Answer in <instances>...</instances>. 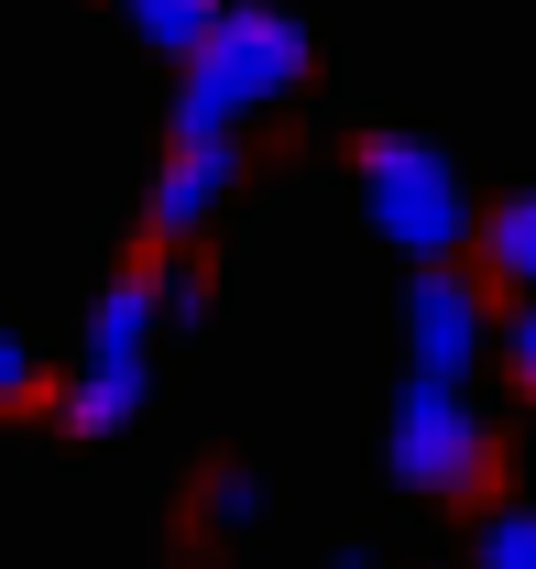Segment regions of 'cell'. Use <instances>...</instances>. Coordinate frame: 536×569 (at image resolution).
Wrapping results in <instances>:
<instances>
[{"mask_svg":"<svg viewBox=\"0 0 536 569\" xmlns=\"http://www.w3.org/2000/svg\"><path fill=\"white\" fill-rule=\"evenodd\" d=\"M307 77V33L285 11H219L198 44H187V88H176V132H230L274 110L285 88Z\"/></svg>","mask_w":536,"mask_h":569,"instance_id":"6da1fadb","label":"cell"},{"mask_svg":"<svg viewBox=\"0 0 536 569\" xmlns=\"http://www.w3.org/2000/svg\"><path fill=\"white\" fill-rule=\"evenodd\" d=\"M361 209H373V230H384L395 252H427V263L470 230L449 153H427V142H405V132H373V142H361Z\"/></svg>","mask_w":536,"mask_h":569,"instance_id":"7a4b0ae2","label":"cell"},{"mask_svg":"<svg viewBox=\"0 0 536 569\" xmlns=\"http://www.w3.org/2000/svg\"><path fill=\"white\" fill-rule=\"evenodd\" d=\"M153 318H165V284L153 274H121L99 296V318H88V372H77V395H67L77 438L132 427V406H142V329H153Z\"/></svg>","mask_w":536,"mask_h":569,"instance_id":"3957f363","label":"cell"},{"mask_svg":"<svg viewBox=\"0 0 536 569\" xmlns=\"http://www.w3.org/2000/svg\"><path fill=\"white\" fill-rule=\"evenodd\" d=\"M493 471V427L470 417L460 383H438V372H416L395 406V482H416V493H470Z\"/></svg>","mask_w":536,"mask_h":569,"instance_id":"277c9868","label":"cell"},{"mask_svg":"<svg viewBox=\"0 0 536 569\" xmlns=\"http://www.w3.org/2000/svg\"><path fill=\"white\" fill-rule=\"evenodd\" d=\"M405 340H416V372L460 383L470 361H482V284H460V274H416V296H405Z\"/></svg>","mask_w":536,"mask_h":569,"instance_id":"5b68a950","label":"cell"},{"mask_svg":"<svg viewBox=\"0 0 536 569\" xmlns=\"http://www.w3.org/2000/svg\"><path fill=\"white\" fill-rule=\"evenodd\" d=\"M230 198V132H176L165 176H153V230H198Z\"/></svg>","mask_w":536,"mask_h":569,"instance_id":"8992f818","label":"cell"},{"mask_svg":"<svg viewBox=\"0 0 536 569\" xmlns=\"http://www.w3.org/2000/svg\"><path fill=\"white\" fill-rule=\"evenodd\" d=\"M482 263H493L504 284H526V296H536V198H504V209H493V230H482Z\"/></svg>","mask_w":536,"mask_h":569,"instance_id":"52a82bcc","label":"cell"},{"mask_svg":"<svg viewBox=\"0 0 536 569\" xmlns=\"http://www.w3.org/2000/svg\"><path fill=\"white\" fill-rule=\"evenodd\" d=\"M121 11H132V33H142V44L187 56V44H198V33L219 22V11H230V0H121Z\"/></svg>","mask_w":536,"mask_h":569,"instance_id":"ba28073f","label":"cell"},{"mask_svg":"<svg viewBox=\"0 0 536 569\" xmlns=\"http://www.w3.org/2000/svg\"><path fill=\"white\" fill-rule=\"evenodd\" d=\"M482 569H536V515H493L482 526Z\"/></svg>","mask_w":536,"mask_h":569,"instance_id":"9c48e42d","label":"cell"},{"mask_svg":"<svg viewBox=\"0 0 536 569\" xmlns=\"http://www.w3.org/2000/svg\"><path fill=\"white\" fill-rule=\"evenodd\" d=\"M252 515H264V482L252 471H219L208 482V526H252Z\"/></svg>","mask_w":536,"mask_h":569,"instance_id":"30bf717a","label":"cell"},{"mask_svg":"<svg viewBox=\"0 0 536 569\" xmlns=\"http://www.w3.org/2000/svg\"><path fill=\"white\" fill-rule=\"evenodd\" d=\"M33 383H44V372H33V351L0 329V406H33Z\"/></svg>","mask_w":536,"mask_h":569,"instance_id":"8fae6325","label":"cell"},{"mask_svg":"<svg viewBox=\"0 0 536 569\" xmlns=\"http://www.w3.org/2000/svg\"><path fill=\"white\" fill-rule=\"evenodd\" d=\"M504 361H515V383H526V395H536V307H526V318H515V340H504Z\"/></svg>","mask_w":536,"mask_h":569,"instance_id":"7c38bea8","label":"cell"},{"mask_svg":"<svg viewBox=\"0 0 536 569\" xmlns=\"http://www.w3.org/2000/svg\"><path fill=\"white\" fill-rule=\"evenodd\" d=\"M329 569H373V559H361V548H339V559H329Z\"/></svg>","mask_w":536,"mask_h":569,"instance_id":"4fadbf2b","label":"cell"}]
</instances>
